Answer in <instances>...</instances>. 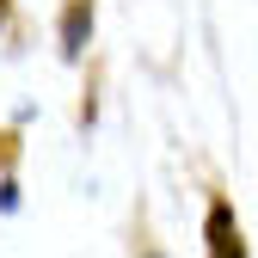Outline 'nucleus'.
Listing matches in <instances>:
<instances>
[{
	"mask_svg": "<svg viewBox=\"0 0 258 258\" xmlns=\"http://www.w3.org/2000/svg\"><path fill=\"white\" fill-rule=\"evenodd\" d=\"M19 166V129H0V178H13Z\"/></svg>",
	"mask_w": 258,
	"mask_h": 258,
	"instance_id": "nucleus-3",
	"label": "nucleus"
},
{
	"mask_svg": "<svg viewBox=\"0 0 258 258\" xmlns=\"http://www.w3.org/2000/svg\"><path fill=\"white\" fill-rule=\"evenodd\" d=\"M203 252L209 258H246V228L234 215V197H209V215H203Z\"/></svg>",
	"mask_w": 258,
	"mask_h": 258,
	"instance_id": "nucleus-1",
	"label": "nucleus"
},
{
	"mask_svg": "<svg viewBox=\"0 0 258 258\" xmlns=\"http://www.w3.org/2000/svg\"><path fill=\"white\" fill-rule=\"evenodd\" d=\"M7 19H13V0H0V31H7Z\"/></svg>",
	"mask_w": 258,
	"mask_h": 258,
	"instance_id": "nucleus-4",
	"label": "nucleus"
},
{
	"mask_svg": "<svg viewBox=\"0 0 258 258\" xmlns=\"http://www.w3.org/2000/svg\"><path fill=\"white\" fill-rule=\"evenodd\" d=\"M92 25H99V0H61V19H55V43H61V61H86Z\"/></svg>",
	"mask_w": 258,
	"mask_h": 258,
	"instance_id": "nucleus-2",
	"label": "nucleus"
}]
</instances>
